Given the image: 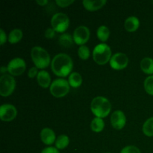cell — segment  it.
<instances>
[{
  "mask_svg": "<svg viewBox=\"0 0 153 153\" xmlns=\"http://www.w3.org/2000/svg\"><path fill=\"white\" fill-rule=\"evenodd\" d=\"M106 3H107L106 0H95V1L85 0L82 1V4H83L85 8L90 11H95V10H100Z\"/></svg>",
  "mask_w": 153,
  "mask_h": 153,
  "instance_id": "14",
  "label": "cell"
},
{
  "mask_svg": "<svg viewBox=\"0 0 153 153\" xmlns=\"http://www.w3.org/2000/svg\"><path fill=\"white\" fill-rule=\"evenodd\" d=\"M140 69L144 73L148 75L153 74V59L151 58H144L140 61Z\"/></svg>",
  "mask_w": 153,
  "mask_h": 153,
  "instance_id": "17",
  "label": "cell"
},
{
  "mask_svg": "<svg viewBox=\"0 0 153 153\" xmlns=\"http://www.w3.org/2000/svg\"><path fill=\"white\" fill-rule=\"evenodd\" d=\"M143 87H144L145 91L148 94L153 96V76H148L145 79Z\"/></svg>",
  "mask_w": 153,
  "mask_h": 153,
  "instance_id": "26",
  "label": "cell"
},
{
  "mask_svg": "<svg viewBox=\"0 0 153 153\" xmlns=\"http://www.w3.org/2000/svg\"><path fill=\"white\" fill-rule=\"evenodd\" d=\"M7 71V67H4V66H2V67H1V69H0V73H4Z\"/></svg>",
  "mask_w": 153,
  "mask_h": 153,
  "instance_id": "34",
  "label": "cell"
},
{
  "mask_svg": "<svg viewBox=\"0 0 153 153\" xmlns=\"http://www.w3.org/2000/svg\"><path fill=\"white\" fill-rule=\"evenodd\" d=\"M70 143V139L66 134H61L58 136L55 140V147L58 149H64L67 147Z\"/></svg>",
  "mask_w": 153,
  "mask_h": 153,
  "instance_id": "23",
  "label": "cell"
},
{
  "mask_svg": "<svg viewBox=\"0 0 153 153\" xmlns=\"http://www.w3.org/2000/svg\"><path fill=\"white\" fill-rule=\"evenodd\" d=\"M38 70H37V68L36 67H33L28 70V76L30 79H34L35 76H37L38 75Z\"/></svg>",
  "mask_w": 153,
  "mask_h": 153,
  "instance_id": "30",
  "label": "cell"
},
{
  "mask_svg": "<svg viewBox=\"0 0 153 153\" xmlns=\"http://www.w3.org/2000/svg\"><path fill=\"white\" fill-rule=\"evenodd\" d=\"M52 28L56 32L64 33L68 28L70 19L68 16L63 13H56L52 16L51 19Z\"/></svg>",
  "mask_w": 153,
  "mask_h": 153,
  "instance_id": "7",
  "label": "cell"
},
{
  "mask_svg": "<svg viewBox=\"0 0 153 153\" xmlns=\"http://www.w3.org/2000/svg\"><path fill=\"white\" fill-rule=\"evenodd\" d=\"M55 36V31L52 28H48L45 31V37L47 39H52Z\"/></svg>",
  "mask_w": 153,
  "mask_h": 153,
  "instance_id": "29",
  "label": "cell"
},
{
  "mask_svg": "<svg viewBox=\"0 0 153 153\" xmlns=\"http://www.w3.org/2000/svg\"><path fill=\"white\" fill-rule=\"evenodd\" d=\"M70 84L64 79H57L50 85V93L54 97L61 98L67 95L70 91Z\"/></svg>",
  "mask_w": 153,
  "mask_h": 153,
  "instance_id": "5",
  "label": "cell"
},
{
  "mask_svg": "<svg viewBox=\"0 0 153 153\" xmlns=\"http://www.w3.org/2000/svg\"><path fill=\"white\" fill-rule=\"evenodd\" d=\"M36 2L40 6H44L46 4H48L47 0H37V1H36Z\"/></svg>",
  "mask_w": 153,
  "mask_h": 153,
  "instance_id": "33",
  "label": "cell"
},
{
  "mask_svg": "<svg viewBox=\"0 0 153 153\" xmlns=\"http://www.w3.org/2000/svg\"><path fill=\"white\" fill-rule=\"evenodd\" d=\"M69 84L73 88H77L80 87L82 84V77L79 73H72L69 76Z\"/></svg>",
  "mask_w": 153,
  "mask_h": 153,
  "instance_id": "19",
  "label": "cell"
},
{
  "mask_svg": "<svg viewBox=\"0 0 153 153\" xmlns=\"http://www.w3.org/2000/svg\"><path fill=\"white\" fill-rule=\"evenodd\" d=\"M97 35L99 40L102 42L107 41L110 36L109 28L105 25H101L98 28L97 31Z\"/></svg>",
  "mask_w": 153,
  "mask_h": 153,
  "instance_id": "22",
  "label": "cell"
},
{
  "mask_svg": "<svg viewBox=\"0 0 153 153\" xmlns=\"http://www.w3.org/2000/svg\"><path fill=\"white\" fill-rule=\"evenodd\" d=\"M7 40V36H6L5 32L3 29H0V44L2 46Z\"/></svg>",
  "mask_w": 153,
  "mask_h": 153,
  "instance_id": "32",
  "label": "cell"
},
{
  "mask_svg": "<svg viewBox=\"0 0 153 153\" xmlns=\"http://www.w3.org/2000/svg\"><path fill=\"white\" fill-rule=\"evenodd\" d=\"M140 26V21L136 16H128L124 22V27L128 32H134L138 29Z\"/></svg>",
  "mask_w": 153,
  "mask_h": 153,
  "instance_id": "16",
  "label": "cell"
},
{
  "mask_svg": "<svg viewBox=\"0 0 153 153\" xmlns=\"http://www.w3.org/2000/svg\"><path fill=\"white\" fill-rule=\"evenodd\" d=\"M143 134L147 137H153V117L146 120L143 123Z\"/></svg>",
  "mask_w": 153,
  "mask_h": 153,
  "instance_id": "24",
  "label": "cell"
},
{
  "mask_svg": "<svg viewBox=\"0 0 153 153\" xmlns=\"http://www.w3.org/2000/svg\"><path fill=\"white\" fill-rule=\"evenodd\" d=\"M17 110L10 104H4L0 107V119L4 122H10L16 118Z\"/></svg>",
  "mask_w": 153,
  "mask_h": 153,
  "instance_id": "11",
  "label": "cell"
},
{
  "mask_svg": "<svg viewBox=\"0 0 153 153\" xmlns=\"http://www.w3.org/2000/svg\"><path fill=\"white\" fill-rule=\"evenodd\" d=\"M16 88V81L10 75L4 74L0 77V95L3 97H9L13 94Z\"/></svg>",
  "mask_w": 153,
  "mask_h": 153,
  "instance_id": "6",
  "label": "cell"
},
{
  "mask_svg": "<svg viewBox=\"0 0 153 153\" xmlns=\"http://www.w3.org/2000/svg\"><path fill=\"white\" fill-rule=\"evenodd\" d=\"M37 81L38 85L43 88H47L51 85V77L49 73L46 70L39 71L37 76Z\"/></svg>",
  "mask_w": 153,
  "mask_h": 153,
  "instance_id": "15",
  "label": "cell"
},
{
  "mask_svg": "<svg viewBox=\"0 0 153 153\" xmlns=\"http://www.w3.org/2000/svg\"><path fill=\"white\" fill-rule=\"evenodd\" d=\"M51 68L54 74L57 76L66 77L73 70V60L67 54H58L54 57L51 62Z\"/></svg>",
  "mask_w": 153,
  "mask_h": 153,
  "instance_id": "1",
  "label": "cell"
},
{
  "mask_svg": "<svg viewBox=\"0 0 153 153\" xmlns=\"http://www.w3.org/2000/svg\"><path fill=\"white\" fill-rule=\"evenodd\" d=\"M41 153H60L59 150L57 149L56 147H53V146H49L42 150Z\"/></svg>",
  "mask_w": 153,
  "mask_h": 153,
  "instance_id": "31",
  "label": "cell"
},
{
  "mask_svg": "<svg viewBox=\"0 0 153 153\" xmlns=\"http://www.w3.org/2000/svg\"><path fill=\"white\" fill-rule=\"evenodd\" d=\"M31 57L37 69L46 68L50 64V56L46 49L40 46H34L31 49Z\"/></svg>",
  "mask_w": 153,
  "mask_h": 153,
  "instance_id": "3",
  "label": "cell"
},
{
  "mask_svg": "<svg viewBox=\"0 0 153 153\" xmlns=\"http://www.w3.org/2000/svg\"><path fill=\"white\" fill-rule=\"evenodd\" d=\"M90 49L88 47L85 45H83V46H81L78 49V55H79V57L82 60H88L90 57Z\"/></svg>",
  "mask_w": 153,
  "mask_h": 153,
  "instance_id": "25",
  "label": "cell"
},
{
  "mask_svg": "<svg viewBox=\"0 0 153 153\" xmlns=\"http://www.w3.org/2000/svg\"><path fill=\"white\" fill-rule=\"evenodd\" d=\"M110 66L112 69L116 70H123L128 66V58L126 54L117 52L112 55L110 60Z\"/></svg>",
  "mask_w": 153,
  "mask_h": 153,
  "instance_id": "10",
  "label": "cell"
},
{
  "mask_svg": "<svg viewBox=\"0 0 153 153\" xmlns=\"http://www.w3.org/2000/svg\"><path fill=\"white\" fill-rule=\"evenodd\" d=\"M22 36H23V34H22V30L19 28H14L9 34L8 42L10 44H15V43H19L22 40Z\"/></svg>",
  "mask_w": 153,
  "mask_h": 153,
  "instance_id": "18",
  "label": "cell"
},
{
  "mask_svg": "<svg viewBox=\"0 0 153 153\" xmlns=\"http://www.w3.org/2000/svg\"><path fill=\"white\" fill-rule=\"evenodd\" d=\"M90 30L88 27L81 25L76 28L73 32V40L76 44L83 46L90 39Z\"/></svg>",
  "mask_w": 153,
  "mask_h": 153,
  "instance_id": "9",
  "label": "cell"
},
{
  "mask_svg": "<svg viewBox=\"0 0 153 153\" xmlns=\"http://www.w3.org/2000/svg\"><path fill=\"white\" fill-rule=\"evenodd\" d=\"M120 153H140V151L134 146H127L121 150Z\"/></svg>",
  "mask_w": 153,
  "mask_h": 153,
  "instance_id": "27",
  "label": "cell"
},
{
  "mask_svg": "<svg viewBox=\"0 0 153 153\" xmlns=\"http://www.w3.org/2000/svg\"><path fill=\"white\" fill-rule=\"evenodd\" d=\"M74 1V0H56V1H55V3H56L57 5L59 6V7H66L73 4Z\"/></svg>",
  "mask_w": 153,
  "mask_h": 153,
  "instance_id": "28",
  "label": "cell"
},
{
  "mask_svg": "<svg viewBox=\"0 0 153 153\" xmlns=\"http://www.w3.org/2000/svg\"><path fill=\"white\" fill-rule=\"evenodd\" d=\"M111 123L114 128L120 130L124 128L126 123V117L122 111H115L111 116Z\"/></svg>",
  "mask_w": 153,
  "mask_h": 153,
  "instance_id": "12",
  "label": "cell"
},
{
  "mask_svg": "<svg viewBox=\"0 0 153 153\" xmlns=\"http://www.w3.org/2000/svg\"><path fill=\"white\" fill-rule=\"evenodd\" d=\"M91 109L96 117L105 118L110 114L111 105L108 99L103 97H97L91 103Z\"/></svg>",
  "mask_w": 153,
  "mask_h": 153,
  "instance_id": "2",
  "label": "cell"
},
{
  "mask_svg": "<svg viewBox=\"0 0 153 153\" xmlns=\"http://www.w3.org/2000/svg\"><path fill=\"white\" fill-rule=\"evenodd\" d=\"M107 153H110V152H107Z\"/></svg>",
  "mask_w": 153,
  "mask_h": 153,
  "instance_id": "35",
  "label": "cell"
},
{
  "mask_svg": "<svg viewBox=\"0 0 153 153\" xmlns=\"http://www.w3.org/2000/svg\"><path fill=\"white\" fill-rule=\"evenodd\" d=\"M40 139L42 142L46 145H52L55 143V134L52 129L45 128L40 131Z\"/></svg>",
  "mask_w": 153,
  "mask_h": 153,
  "instance_id": "13",
  "label": "cell"
},
{
  "mask_svg": "<svg viewBox=\"0 0 153 153\" xmlns=\"http://www.w3.org/2000/svg\"><path fill=\"white\" fill-rule=\"evenodd\" d=\"M105 123L102 118L95 117L93 119L91 123V128L93 131L96 133H100L104 129Z\"/></svg>",
  "mask_w": 153,
  "mask_h": 153,
  "instance_id": "21",
  "label": "cell"
},
{
  "mask_svg": "<svg viewBox=\"0 0 153 153\" xmlns=\"http://www.w3.org/2000/svg\"><path fill=\"white\" fill-rule=\"evenodd\" d=\"M58 41H59L60 45L64 48L71 47L74 43L73 37L68 33H64V34H61L58 39Z\"/></svg>",
  "mask_w": 153,
  "mask_h": 153,
  "instance_id": "20",
  "label": "cell"
},
{
  "mask_svg": "<svg viewBox=\"0 0 153 153\" xmlns=\"http://www.w3.org/2000/svg\"><path fill=\"white\" fill-rule=\"evenodd\" d=\"M7 72L10 75L18 76L22 75L26 69L25 61L21 58H15L12 59L7 64Z\"/></svg>",
  "mask_w": 153,
  "mask_h": 153,
  "instance_id": "8",
  "label": "cell"
},
{
  "mask_svg": "<svg viewBox=\"0 0 153 153\" xmlns=\"http://www.w3.org/2000/svg\"><path fill=\"white\" fill-rule=\"evenodd\" d=\"M111 49L106 43H100L95 46L93 51L94 61L99 65H105L111 58Z\"/></svg>",
  "mask_w": 153,
  "mask_h": 153,
  "instance_id": "4",
  "label": "cell"
}]
</instances>
